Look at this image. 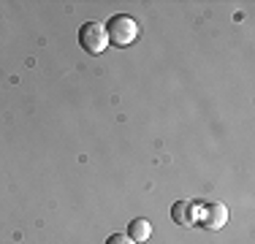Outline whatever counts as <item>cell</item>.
<instances>
[{
    "label": "cell",
    "mask_w": 255,
    "mask_h": 244,
    "mask_svg": "<svg viewBox=\"0 0 255 244\" xmlns=\"http://www.w3.org/2000/svg\"><path fill=\"white\" fill-rule=\"evenodd\" d=\"M138 33H141V27H138V22L133 19L130 14H114L112 19H109V24H106L109 44H114V46H130V44H136Z\"/></svg>",
    "instance_id": "obj_1"
},
{
    "label": "cell",
    "mask_w": 255,
    "mask_h": 244,
    "mask_svg": "<svg viewBox=\"0 0 255 244\" xmlns=\"http://www.w3.org/2000/svg\"><path fill=\"white\" fill-rule=\"evenodd\" d=\"M79 44H82V49H87L90 54H101L103 49H109L106 24H101V22H84L82 27H79Z\"/></svg>",
    "instance_id": "obj_2"
},
{
    "label": "cell",
    "mask_w": 255,
    "mask_h": 244,
    "mask_svg": "<svg viewBox=\"0 0 255 244\" xmlns=\"http://www.w3.org/2000/svg\"><path fill=\"white\" fill-rule=\"evenodd\" d=\"M226 223H228V209H226V204H220V201H212V204L198 206V220H196V225H204L206 231H220Z\"/></svg>",
    "instance_id": "obj_3"
},
{
    "label": "cell",
    "mask_w": 255,
    "mask_h": 244,
    "mask_svg": "<svg viewBox=\"0 0 255 244\" xmlns=\"http://www.w3.org/2000/svg\"><path fill=\"white\" fill-rule=\"evenodd\" d=\"M198 201H177V204L171 206V220L174 223H179V225H185V228H193L196 225V220H198Z\"/></svg>",
    "instance_id": "obj_4"
},
{
    "label": "cell",
    "mask_w": 255,
    "mask_h": 244,
    "mask_svg": "<svg viewBox=\"0 0 255 244\" xmlns=\"http://www.w3.org/2000/svg\"><path fill=\"white\" fill-rule=\"evenodd\" d=\"M149 236H152V223H149V220L136 217V220L128 223V239H130V242L141 244V242H147Z\"/></svg>",
    "instance_id": "obj_5"
},
{
    "label": "cell",
    "mask_w": 255,
    "mask_h": 244,
    "mask_svg": "<svg viewBox=\"0 0 255 244\" xmlns=\"http://www.w3.org/2000/svg\"><path fill=\"white\" fill-rule=\"evenodd\" d=\"M106 244H136V242L128 239V234H112V236L106 239Z\"/></svg>",
    "instance_id": "obj_6"
}]
</instances>
